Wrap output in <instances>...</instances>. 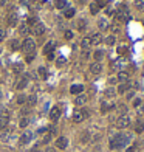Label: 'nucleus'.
Listing matches in <instances>:
<instances>
[{
    "label": "nucleus",
    "mask_w": 144,
    "mask_h": 152,
    "mask_svg": "<svg viewBox=\"0 0 144 152\" xmlns=\"http://www.w3.org/2000/svg\"><path fill=\"white\" fill-rule=\"evenodd\" d=\"M104 42L107 44V45H115L116 39H115V36H107V37L104 39Z\"/></svg>",
    "instance_id": "30"
},
{
    "label": "nucleus",
    "mask_w": 144,
    "mask_h": 152,
    "mask_svg": "<svg viewBox=\"0 0 144 152\" xmlns=\"http://www.w3.org/2000/svg\"><path fill=\"white\" fill-rule=\"evenodd\" d=\"M84 92V86H81V84H73V86L70 87V93L71 95H81V93Z\"/></svg>",
    "instance_id": "14"
},
{
    "label": "nucleus",
    "mask_w": 144,
    "mask_h": 152,
    "mask_svg": "<svg viewBox=\"0 0 144 152\" xmlns=\"http://www.w3.org/2000/svg\"><path fill=\"white\" fill-rule=\"evenodd\" d=\"M54 48H56V44H54V42H48L47 45H45V48H43L45 56L50 55V53H53V51H54Z\"/></svg>",
    "instance_id": "19"
},
{
    "label": "nucleus",
    "mask_w": 144,
    "mask_h": 152,
    "mask_svg": "<svg viewBox=\"0 0 144 152\" xmlns=\"http://www.w3.org/2000/svg\"><path fill=\"white\" fill-rule=\"evenodd\" d=\"M10 124V112L6 109L0 110V129H6V126Z\"/></svg>",
    "instance_id": "5"
},
{
    "label": "nucleus",
    "mask_w": 144,
    "mask_h": 152,
    "mask_svg": "<svg viewBox=\"0 0 144 152\" xmlns=\"http://www.w3.org/2000/svg\"><path fill=\"white\" fill-rule=\"evenodd\" d=\"M115 93H116V92H115V88H107V90H105V96H107V98H110V96H113Z\"/></svg>",
    "instance_id": "40"
},
{
    "label": "nucleus",
    "mask_w": 144,
    "mask_h": 152,
    "mask_svg": "<svg viewBox=\"0 0 144 152\" xmlns=\"http://www.w3.org/2000/svg\"><path fill=\"white\" fill-rule=\"evenodd\" d=\"M85 117H88V112H85V110H76L74 113H73V121L74 123H82Z\"/></svg>",
    "instance_id": "6"
},
{
    "label": "nucleus",
    "mask_w": 144,
    "mask_h": 152,
    "mask_svg": "<svg viewBox=\"0 0 144 152\" xmlns=\"http://www.w3.org/2000/svg\"><path fill=\"white\" fill-rule=\"evenodd\" d=\"M36 102H37V96L36 95H30L28 98H26V106L28 107H34Z\"/></svg>",
    "instance_id": "21"
},
{
    "label": "nucleus",
    "mask_w": 144,
    "mask_h": 152,
    "mask_svg": "<svg viewBox=\"0 0 144 152\" xmlns=\"http://www.w3.org/2000/svg\"><path fill=\"white\" fill-rule=\"evenodd\" d=\"M116 82V78H110L109 79V84H115Z\"/></svg>",
    "instance_id": "54"
},
{
    "label": "nucleus",
    "mask_w": 144,
    "mask_h": 152,
    "mask_svg": "<svg viewBox=\"0 0 144 152\" xmlns=\"http://www.w3.org/2000/svg\"><path fill=\"white\" fill-rule=\"evenodd\" d=\"M129 79H130V75H129V71H125V70L119 71L118 76H116V81H119L121 84H127Z\"/></svg>",
    "instance_id": "9"
},
{
    "label": "nucleus",
    "mask_w": 144,
    "mask_h": 152,
    "mask_svg": "<svg viewBox=\"0 0 144 152\" xmlns=\"http://www.w3.org/2000/svg\"><path fill=\"white\" fill-rule=\"evenodd\" d=\"M47 152H54V151H53L51 147H48V149H47Z\"/></svg>",
    "instance_id": "55"
},
{
    "label": "nucleus",
    "mask_w": 144,
    "mask_h": 152,
    "mask_svg": "<svg viewBox=\"0 0 144 152\" xmlns=\"http://www.w3.org/2000/svg\"><path fill=\"white\" fill-rule=\"evenodd\" d=\"M139 106H141V99H139V98H135L133 99V107L136 109V107H139Z\"/></svg>",
    "instance_id": "44"
},
{
    "label": "nucleus",
    "mask_w": 144,
    "mask_h": 152,
    "mask_svg": "<svg viewBox=\"0 0 144 152\" xmlns=\"http://www.w3.org/2000/svg\"><path fill=\"white\" fill-rule=\"evenodd\" d=\"M109 2H110V0H94V3H96V5L99 6V8H104Z\"/></svg>",
    "instance_id": "35"
},
{
    "label": "nucleus",
    "mask_w": 144,
    "mask_h": 152,
    "mask_svg": "<svg viewBox=\"0 0 144 152\" xmlns=\"http://www.w3.org/2000/svg\"><path fill=\"white\" fill-rule=\"evenodd\" d=\"M10 138H11V132H5V133H2L0 140H2L3 143H8V141H10Z\"/></svg>",
    "instance_id": "32"
},
{
    "label": "nucleus",
    "mask_w": 144,
    "mask_h": 152,
    "mask_svg": "<svg viewBox=\"0 0 144 152\" xmlns=\"http://www.w3.org/2000/svg\"><path fill=\"white\" fill-rule=\"evenodd\" d=\"M90 71H92L93 75H101L102 73V64L101 62H93V64H90Z\"/></svg>",
    "instance_id": "12"
},
{
    "label": "nucleus",
    "mask_w": 144,
    "mask_h": 152,
    "mask_svg": "<svg viewBox=\"0 0 144 152\" xmlns=\"http://www.w3.org/2000/svg\"><path fill=\"white\" fill-rule=\"evenodd\" d=\"M85 102H87V96H85L84 93H81V95H78L74 98V104L76 106H84Z\"/></svg>",
    "instance_id": "18"
},
{
    "label": "nucleus",
    "mask_w": 144,
    "mask_h": 152,
    "mask_svg": "<svg viewBox=\"0 0 144 152\" xmlns=\"http://www.w3.org/2000/svg\"><path fill=\"white\" fill-rule=\"evenodd\" d=\"M135 6H136L139 11H144V0H135Z\"/></svg>",
    "instance_id": "34"
},
{
    "label": "nucleus",
    "mask_w": 144,
    "mask_h": 152,
    "mask_svg": "<svg viewBox=\"0 0 144 152\" xmlns=\"http://www.w3.org/2000/svg\"><path fill=\"white\" fill-rule=\"evenodd\" d=\"M125 65H127V59H125V57H119V59H116L113 62V68L119 70V71H123Z\"/></svg>",
    "instance_id": "8"
},
{
    "label": "nucleus",
    "mask_w": 144,
    "mask_h": 152,
    "mask_svg": "<svg viewBox=\"0 0 144 152\" xmlns=\"http://www.w3.org/2000/svg\"><path fill=\"white\" fill-rule=\"evenodd\" d=\"M109 109H112V106H109L107 102H104V104H102V112H107Z\"/></svg>",
    "instance_id": "49"
},
{
    "label": "nucleus",
    "mask_w": 144,
    "mask_h": 152,
    "mask_svg": "<svg viewBox=\"0 0 144 152\" xmlns=\"http://www.w3.org/2000/svg\"><path fill=\"white\" fill-rule=\"evenodd\" d=\"M20 48L23 50V53H28V55H31V53L34 51V48H36V42H34V39H31V37H26L23 44L20 45Z\"/></svg>",
    "instance_id": "3"
},
{
    "label": "nucleus",
    "mask_w": 144,
    "mask_h": 152,
    "mask_svg": "<svg viewBox=\"0 0 144 152\" xmlns=\"http://www.w3.org/2000/svg\"><path fill=\"white\" fill-rule=\"evenodd\" d=\"M67 146H68V140H67L65 137H59L56 140V147L57 149H65Z\"/></svg>",
    "instance_id": "16"
},
{
    "label": "nucleus",
    "mask_w": 144,
    "mask_h": 152,
    "mask_svg": "<svg viewBox=\"0 0 144 152\" xmlns=\"http://www.w3.org/2000/svg\"><path fill=\"white\" fill-rule=\"evenodd\" d=\"M25 101H26L25 95H19V96H17V104H23Z\"/></svg>",
    "instance_id": "41"
},
{
    "label": "nucleus",
    "mask_w": 144,
    "mask_h": 152,
    "mask_svg": "<svg viewBox=\"0 0 144 152\" xmlns=\"http://www.w3.org/2000/svg\"><path fill=\"white\" fill-rule=\"evenodd\" d=\"M82 57L84 59H88L90 57V50H82Z\"/></svg>",
    "instance_id": "47"
},
{
    "label": "nucleus",
    "mask_w": 144,
    "mask_h": 152,
    "mask_svg": "<svg viewBox=\"0 0 144 152\" xmlns=\"http://www.w3.org/2000/svg\"><path fill=\"white\" fill-rule=\"evenodd\" d=\"M0 98H2V90H0Z\"/></svg>",
    "instance_id": "57"
},
{
    "label": "nucleus",
    "mask_w": 144,
    "mask_h": 152,
    "mask_svg": "<svg viewBox=\"0 0 144 152\" xmlns=\"http://www.w3.org/2000/svg\"><path fill=\"white\" fill-rule=\"evenodd\" d=\"M59 117H61V107L59 106H54L50 110V120H51V121H57Z\"/></svg>",
    "instance_id": "11"
},
{
    "label": "nucleus",
    "mask_w": 144,
    "mask_h": 152,
    "mask_svg": "<svg viewBox=\"0 0 144 152\" xmlns=\"http://www.w3.org/2000/svg\"><path fill=\"white\" fill-rule=\"evenodd\" d=\"M10 48H11V50H12V51H16V50H19V48H20V42H19V41H17V39H12V41L10 42Z\"/></svg>",
    "instance_id": "25"
},
{
    "label": "nucleus",
    "mask_w": 144,
    "mask_h": 152,
    "mask_svg": "<svg viewBox=\"0 0 144 152\" xmlns=\"http://www.w3.org/2000/svg\"><path fill=\"white\" fill-rule=\"evenodd\" d=\"M125 152H138V147L136 146H130V147H127Z\"/></svg>",
    "instance_id": "48"
},
{
    "label": "nucleus",
    "mask_w": 144,
    "mask_h": 152,
    "mask_svg": "<svg viewBox=\"0 0 144 152\" xmlns=\"http://www.w3.org/2000/svg\"><path fill=\"white\" fill-rule=\"evenodd\" d=\"M28 81H30V76L28 75L22 76V78L19 79V82L16 84V88H17V90H23V88L28 86Z\"/></svg>",
    "instance_id": "10"
},
{
    "label": "nucleus",
    "mask_w": 144,
    "mask_h": 152,
    "mask_svg": "<svg viewBox=\"0 0 144 152\" xmlns=\"http://www.w3.org/2000/svg\"><path fill=\"white\" fill-rule=\"evenodd\" d=\"M47 59H48V61H53V59H54V51L50 53V55H47Z\"/></svg>",
    "instance_id": "50"
},
{
    "label": "nucleus",
    "mask_w": 144,
    "mask_h": 152,
    "mask_svg": "<svg viewBox=\"0 0 144 152\" xmlns=\"http://www.w3.org/2000/svg\"><path fill=\"white\" fill-rule=\"evenodd\" d=\"M33 33H34L36 36H42V34L45 33V25L40 23V22H37V23L33 26Z\"/></svg>",
    "instance_id": "15"
},
{
    "label": "nucleus",
    "mask_w": 144,
    "mask_h": 152,
    "mask_svg": "<svg viewBox=\"0 0 144 152\" xmlns=\"http://www.w3.org/2000/svg\"><path fill=\"white\" fill-rule=\"evenodd\" d=\"M33 140V133H31L30 131H25L23 133L20 135V140H19V143L22 146H25V144H28V143Z\"/></svg>",
    "instance_id": "7"
},
{
    "label": "nucleus",
    "mask_w": 144,
    "mask_h": 152,
    "mask_svg": "<svg viewBox=\"0 0 144 152\" xmlns=\"http://www.w3.org/2000/svg\"><path fill=\"white\" fill-rule=\"evenodd\" d=\"M51 140V135H50V133H47V135H45L43 137V140H42V143H43V144H47V143L48 141H50Z\"/></svg>",
    "instance_id": "46"
},
{
    "label": "nucleus",
    "mask_w": 144,
    "mask_h": 152,
    "mask_svg": "<svg viewBox=\"0 0 144 152\" xmlns=\"http://www.w3.org/2000/svg\"><path fill=\"white\" fill-rule=\"evenodd\" d=\"M31 2H34V0H31Z\"/></svg>",
    "instance_id": "59"
},
{
    "label": "nucleus",
    "mask_w": 144,
    "mask_h": 152,
    "mask_svg": "<svg viewBox=\"0 0 144 152\" xmlns=\"http://www.w3.org/2000/svg\"><path fill=\"white\" fill-rule=\"evenodd\" d=\"M37 71H39V75L42 76V78H47V70H45V67H39Z\"/></svg>",
    "instance_id": "38"
},
{
    "label": "nucleus",
    "mask_w": 144,
    "mask_h": 152,
    "mask_svg": "<svg viewBox=\"0 0 144 152\" xmlns=\"http://www.w3.org/2000/svg\"><path fill=\"white\" fill-rule=\"evenodd\" d=\"M129 141H130L129 133H118V135H115L113 138H110V149H119V147H124Z\"/></svg>",
    "instance_id": "1"
},
{
    "label": "nucleus",
    "mask_w": 144,
    "mask_h": 152,
    "mask_svg": "<svg viewBox=\"0 0 144 152\" xmlns=\"http://www.w3.org/2000/svg\"><path fill=\"white\" fill-rule=\"evenodd\" d=\"M17 19H19V17H17L16 12H14V14H10V16H8V25H10V26H16L17 25Z\"/></svg>",
    "instance_id": "22"
},
{
    "label": "nucleus",
    "mask_w": 144,
    "mask_h": 152,
    "mask_svg": "<svg viewBox=\"0 0 144 152\" xmlns=\"http://www.w3.org/2000/svg\"><path fill=\"white\" fill-rule=\"evenodd\" d=\"M98 11H99V6L93 2L92 5H90V12H92V14H98Z\"/></svg>",
    "instance_id": "33"
},
{
    "label": "nucleus",
    "mask_w": 144,
    "mask_h": 152,
    "mask_svg": "<svg viewBox=\"0 0 144 152\" xmlns=\"http://www.w3.org/2000/svg\"><path fill=\"white\" fill-rule=\"evenodd\" d=\"M121 31V28H119V25H112V33H119Z\"/></svg>",
    "instance_id": "43"
},
{
    "label": "nucleus",
    "mask_w": 144,
    "mask_h": 152,
    "mask_svg": "<svg viewBox=\"0 0 144 152\" xmlns=\"http://www.w3.org/2000/svg\"><path fill=\"white\" fill-rule=\"evenodd\" d=\"M135 132H136V133H143L144 132V123L143 121H136V124H135Z\"/></svg>",
    "instance_id": "26"
},
{
    "label": "nucleus",
    "mask_w": 144,
    "mask_h": 152,
    "mask_svg": "<svg viewBox=\"0 0 144 152\" xmlns=\"http://www.w3.org/2000/svg\"><path fill=\"white\" fill-rule=\"evenodd\" d=\"M98 26H99L101 31H107L110 28V23H109V20H107L105 17H99V20H98Z\"/></svg>",
    "instance_id": "13"
},
{
    "label": "nucleus",
    "mask_w": 144,
    "mask_h": 152,
    "mask_svg": "<svg viewBox=\"0 0 144 152\" xmlns=\"http://www.w3.org/2000/svg\"><path fill=\"white\" fill-rule=\"evenodd\" d=\"M118 112L121 115H125V113H127V107H125L124 104H118Z\"/></svg>",
    "instance_id": "36"
},
{
    "label": "nucleus",
    "mask_w": 144,
    "mask_h": 152,
    "mask_svg": "<svg viewBox=\"0 0 144 152\" xmlns=\"http://www.w3.org/2000/svg\"><path fill=\"white\" fill-rule=\"evenodd\" d=\"M93 57L96 59V62H99L102 57H104V51H102V50H96V51L93 53Z\"/></svg>",
    "instance_id": "28"
},
{
    "label": "nucleus",
    "mask_w": 144,
    "mask_h": 152,
    "mask_svg": "<svg viewBox=\"0 0 144 152\" xmlns=\"http://www.w3.org/2000/svg\"><path fill=\"white\" fill-rule=\"evenodd\" d=\"M73 31H65V39H68V41H70V39H73Z\"/></svg>",
    "instance_id": "45"
},
{
    "label": "nucleus",
    "mask_w": 144,
    "mask_h": 152,
    "mask_svg": "<svg viewBox=\"0 0 144 152\" xmlns=\"http://www.w3.org/2000/svg\"><path fill=\"white\" fill-rule=\"evenodd\" d=\"M74 12H76L74 8H67V10H64V16H65V19H71V17L74 16Z\"/></svg>",
    "instance_id": "24"
},
{
    "label": "nucleus",
    "mask_w": 144,
    "mask_h": 152,
    "mask_svg": "<svg viewBox=\"0 0 144 152\" xmlns=\"http://www.w3.org/2000/svg\"><path fill=\"white\" fill-rule=\"evenodd\" d=\"M5 37H6V31L0 28V42H3V39H5Z\"/></svg>",
    "instance_id": "42"
},
{
    "label": "nucleus",
    "mask_w": 144,
    "mask_h": 152,
    "mask_svg": "<svg viewBox=\"0 0 144 152\" xmlns=\"http://www.w3.org/2000/svg\"><path fill=\"white\" fill-rule=\"evenodd\" d=\"M28 23H33V25L37 23V22H36V17H30V19H28Z\"/></svg>",
    "instance_id": "51"
},
{
    "label": "nucleus",
    "mask_w": 144,
    "mask_h": 152,
    "mask_svg": "<svg viewBox=\"0 0 144 152\" xmlns=\"http://www.w3.org/2000/svg\"><path fill=\"white\" fill-rule=\"evenodd\" d=\"M64 62H65V59H64V57H61V59H57V65H62Z\"/></svg>",
    "instance_id": "52"
},
{
    "label": "nucleus",
    "mask_w": 144,
    "mask_h": 152,
    "mask_svg": "<svg viewBox=\"0 0 144 152\" xmlns=\"http://www.w3.org/2000/svg\"><path fill=\"white\" fill-rule=\"evenodd\" d=\"M0 55H2V48H0Z\"/></svg>",
    "instance_id": "58"
},
{
    "label": "nucleus",
    "mask_w": 144,
    "mask_h": 152,
    "mask_svg": "<svg viewBox=\"0 0 144 152\" xmlns=\"http://www.w3.org/2000/svg\"><path fill=\"white\" fill-rule=\"evenodd\" d=\"M57 10H67V0H56Z\"/></svg>",
    "instance_id": "27"
},
{
    "label": "nucleus",
    "mask_w": 144,
    "mask_h": 152,
    "mask_svg": "<svg viewBox=\"0 0 144 152\" xmlns=\"http://www.w3.org/2000/svg\"><path fill=\"white\" fill-rule=\"evenodd\" d=\"M76 28H78V31H85L87 30V19H79Z\"/></svg>",
    "instance_id": "20"
},
{
    "label": "nucleus",
    "mask_w": 144,
    "mask_h": 152,
    "mask_svg": "<svg viewBox=\"0 0 144 152\" xmlns=\"http://www.w3.org/2000/svg\"><path fill=\"white\" fill-rule=\"evenodd\" d=\"M31 152H40V151H37V149H33V151H31Z\"/></svg>",
    "instance_id": "56"
},
{
    "label": "nucleus",
    "mask_w": 144,
    "mask_h": 152,
    "mask_svg": "<svg viewBox=\"0 0 144 152\" xmlns=\"http://www.w3.org/2000/svg\"><path fill=\"white\" fill-rule=\"evenodd\" d=\"M19 33H20V34H23V36H26V34L30 33V26H28V25H25V23H23V25H20Z\"/></svg>",
    "instance_id": "29"
},
{
    "label": "nucleus",
    "mask_w": 144,
    "mask_h": 152,
    "mask_svg": "<svg viewBox=\"0 0 144 152\" xmlns=\"http://www.w3.org/2000/svg\"><path fill=\"white\" fill-rule=\"evenodd\" d=\"M33 59H34V55H33V53H31V55H30L28 57H26V61H28V62H31Z\"/></svg>",
    "instance_id": "53"
},
{
    "label": "nucleus",
    "mask_w": 144,
    "mask_h": 152,
    "mask_svg": "<svg viewBox=\"0 0 144 152\" xmlns=\"http://www.w3.org/2000/svg\"><path fill=\"white\" fill-rule=\"evenodd\" d=\"M127 90H129V82L127 84H119L118 90H116V92H118V93H124V92H127Z\"/></svg>",
    "instance_id": "31"
},
{
    "label": "nucleus",
    "mask_w": 144,
    "mask_h": 152,
    "mask_svg": "<svg viewBox=\"0 0 144 152\" xmlns=\"http://www.w3.org/2000/svg\"><path fill=\"white\" fill-rule=\"evenodd\" d=\"M116 127L118 129H125V127H129L130 126V118H129V115H119L118 118H116Z\"/></svg>",
    "instance_id": "4"
},
{
    "label": "nucleus",
    "mask_w": 144,
    "mask_h": 152,
    "mask_svg": "<svg viewBox=\"0 0 144 152\" xmlns=\"http://www.w3.org/2000/svg\"><path fill=\"white\" fill-rule=\"evenodd\" d=\"M28 124H30V120H28V118H22V120H20V127L25 129Z\"/></svg>",
    "instance_id": "39"
},
{
    "label": "nucleus",
    "mask_w": 144,
    "mask_h": 152,
    "mask_svg": "<svg viewBox=\"0 0 144 152\" xmlns=\"http://www.w3.org/2000/svg\"><path fill=\"white\" fill-rule=\"evenodd\" d=\"M92 45V41H90V36L87 37H84L82 41H81V47H82V50H88V47Z\"/></svg>",
    "instance_id": "23"
},
{
    "label": "nucleus",
    "mask_w": 144,
    "mask_h": 152,
    "mask_svg": "<svg viewBox=\"0 0 144 152\" xmlns=\"http://www.w3.org/2000/svg\"><path fill=\"white\" fill-rule=\"evenodd\" d=\"M113 16H115L118 20H121V22H127V20L130 19V12H129V10H127V6H125V5H119V6L115 10Z\"/></svg>",
    "instance_id": "2"
},
{
    "label": "nucleus",
    "mask_w": 144,
    "mask_h": 152,
    "mask_svg": "<svg viewBox=\"0 0 144 152\" xmlns=\"http://www.w3.org/2000/svg\"><path fill=\"white\" fill-rule=\"evenodd\" d=\"M22 67H23L22 64H14V65H12V71H14V73H20Z\"/></svg>",
    "instance_id": "37"
},
{
    "label": "nucleus",
    "mask_w": 144,
    "mask_h": 152,
    "mask_svg": "<svg viewBox=\"0 0 144 152\" xmlns=\"http://www.w3.org/2000/svg\"><path fill=\"white\" fill-rule=\"evenodd\" d=\"M90 41H92V45H99L104 39H102V36L99 33H94V34L90 36Z\"/></svg>",
    "instance_id": "17"
}]
</instances>
